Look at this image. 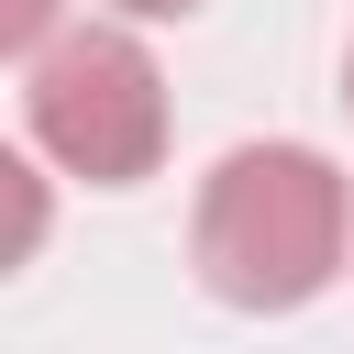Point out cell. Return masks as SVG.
I'll return each instance as SVG.
<instances>
[{"mask_svg":"<svg viewBox=\"0 0 354 354\" xmlns=\"http://www.w3.org/2000/svg\"><path fill=\"white\" fill-rule=\"evenodd\" d=\"M354 254V188L321 144H232L199 177L188 266L232 310H299L343 277Z\"/></svg>","mask_w":354,"mask_h":354,"instance_id":"1","label":"cell"},{"mask_svg":"<svg viewBox=\"0 0 354 354\" xmlns=\"http://www.w3.org/2000/svg\"><path fill=\"white\" fill-rule=\"evenodd\" d=\"M22 133H33L66 177H88V188H133V177H155V155H166V77H155V55H144L133 33H111V22L55 33V44L22 66Z\"/></svg>","mask_w":354,"mask_h":354,"instance_id":"2","label":"cell"},{"mask_svg":"<svg viewBox=\"0 0 354 354\" xmlns=\"http://www.w3.org/2000/svg\"><path fill=\"white\" fill-rule=\"evenodd\" d=\"M0 44H11L22 66H33V55L55 44V0H0Z\"/></svg>","mask_w":354,"mask_h":354,"instance_id":"3","label":"cell"},{"mask_svg":"<svg viewBox=\"0 0 354 354\" xmlns=\"http://www.w3.org/2000/svg\"><path fill=\"white\" fill-rule=\"evenodd\" d=\"M111 11H133V22H177V11H199V0H111Z\"/></svg>","mask_w":354,"mask_h":354,"instance_id":"4","label":"cell"},{"mask_svg":"<svg viewBox=\"0 0 354 354\" xmlns=\"http://www.w3.org/2000/svg\"><path fill=\"white\" fill-rule=\"evenodd\" d=\"M343 100H354V66H343Z\"/></svg>","mask_w":354,"mask_h":354,"instance_id":"5","label":"cell"}]
</instances>
